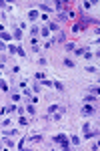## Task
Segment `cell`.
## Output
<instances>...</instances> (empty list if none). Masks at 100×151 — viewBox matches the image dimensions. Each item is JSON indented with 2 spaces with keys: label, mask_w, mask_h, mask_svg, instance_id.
<instances>
[{
  "label": "cell",
  "mask_w": 100,
  "mask_h": 151,
  "mask_svg": "<svg viewBox=\"0 0 100 151\" xmlns=\"http://www.w3.org/2000/svg\"><path fill=\"white\" fill-rule=\"evenodd\" d=\"M64 47H66V50H76V47H74V42H66V44H64Z\"/></svg>",
  "instance_id": "obj_22"
},
{
  "label": "cell",
  "mask_w": 100,
  "mask_h": 151,
  "mask_svg": "<svg viewBox=\"0 0 100 151\" xmlns=\"http://www.w3.org/2000/svg\"><path fill=\"white\" fill-rule=\"evenodd\" d=\"M96 56H98V58H100V50H98V52H96Z\"/></svg>",
  "instance_id": "obj_35"
},
{
  "label": "cell",
  "mask_w": 100,
  "mask_h": 151,
  "mask_svg": "<svg viewBox=\"0 0 100 151\" xmlns=\"http://www.w3.org/2000/svg\"><path fill=\"white\" fill-rule=\"evenodd\" d=\"M98 137H100V129H98Z\"/></svg>",
  "instance_id": "obj_37"
},
{
  "label": "cell",
  "mask_w": 100,
  "mask_h": 151,
  "mask_svg": "<svg viewBox=\"0 0 100 151\" xmlns=\"http://www.w3.org/2000/svg\"><path fill=\"white\" fill-rule=\"evenodd\" d=\"M18 54H20V56H26V52H24V49H22V47H18Z\"/></svg>",
  "instance_id": "obj_33"
},
{
  "label": "cell",
  "mask_w": 100,
  "mask_h": 151,
  "mask_svg": "<svg viewBox=\"0 0 100 151\" xmlns=\"http://www.w3.org/2000/svg\"><path fill=\"white\" fill-rule=\"evenodd\" d=\"M82 129H84V133H90V123H84Z\"/></svg>",
  "instance_id": "obj_29"
},
{
  "label": "cell",
  "mask_w": 100,
  "mask_h": 151,
  "mask_svg": "<svg viewBox=\"0 0 100 151\" xmlns=\"http://www.w3.org/2000/svg\"><path fill=\"white\" fill-rule=\"evenodd\" d=\"M30 141H34V143H38V141H42V135H36V133H34V135L30 137Z\"/></svg>",
  "instance_id": "obj_10"
},
{
  "label": "cell",
  "mask_w": 100,
  "mask_h": 151,
  "mask_svg": "<svg viewBox=\"0 0 100 151\" xmlns=\"http://www.w3.org/2000/svg\"><path fill=\"white\" fill-rule=\"evenodd\" d=\"M88 93H92L94 97H100V87H88Z\"/></svg>",
  "instance_id": "obj_4"
},
{
  "label": "cell",
  "mask_w": 100,
  "mask_h": 151,
  "mask_svg": "<svg viewBox=\"0 0 100 151\" xmlns=\"http://www.w3.org/2000/svg\"><path fill=\"white\" fill-rule=\"evenodd\" d=\"M30 34H32V38H36V36L40 34V30H38V26H32V28H30Z\"/></svg>",
  "instance_id": "obj_7"
},
{
  "label": "cell",
  "mask_w": 100,
  "mask_h": 151,
  "mask_svg": "<svg viewBox=\"0 0 100 151\" xmlns=\"http://www.w3.org/2000/svg\"><path fill=\"white\" fill-rule=\"evenodd\" d=\"M94 149H100V141L96 143V145H94Z\"/></svg>",
  "instance_id": "obj_34"
},
{
  "label": "cell",
  "mask_w": 100,
  "mask_h": 151,
  "mask_svg": "<svg viewBox=\"0 0 100 151\" xmlns=\"http://www.w3.org/2000/svg\"><path fill=\"white\" fill-rule=\"evenodd\" d=\"M40 83H42L44 87H54V81H46V79H44V81H40Z\"/></svg>",
  "instance_id": "obj_19"
},
{
  "label": "cell",
  "mask_w": 100,
  "mask_h": 151,
  "mask_svg": "<svg viewBox=\"0 0 100 151\" xmlns=\"http://www.w3.org/2000/svg\"><path fill=\"white\" fill-rule=\"evenodd\" d=\"M12 111H18V107L16 105H8L6 107V113H12Z\"/></svg>",
  "instance_id": "obj_17"
},
{
  "label": "cell",
  "mask_w": 100,
  "mask_h": 151,
  "mask_svg": "<svg viewBox=\"0 0 100 151\" xmlns=\"http://www.w3.org/2000/svg\"><path fill=\"white\" fill-rule=\"evenodd\" d=\"M24 141H26V139H20V141L16 143V147H18V149H22V147H24Z\"/></svg>",
  "instance_id": "obj_31"
},
{
  "label": "cell",
  "mask_w": 100,
  "mask_h": 151,
  "mask_svg": "<svg viewBox=\"0 0 100 151\" xmlns=\"http://www.w3.org/2000/svg\"><path fill=\"white\" fill-rule=\"evenodd\" d=\"M84 101H86V103H92V101H94V95H92V93H88V95L84 97Z\"/></svg>",
  "instance_id": "obj_20"
},
{
  "label": "cell",
  "mask_w": 100,
  "mask_h": 151,
  "mask_svg": "<svg viewBox=\"0 0 100 151\" xmlns=\"http://www.w3.org/2000/svg\"><path fill=\"white\" fill-rule=\"evenodd\" d=\"M64 65H66V67H70V69H72V67H74L76 63H74V61H68V58H66V61H64Z\"/></svg>",
  "instance_id": "obj_28"
},
{
  "label": "cell",
  "mask_w": 100,
  "mask_h": 151,
  "mask_svg": "<svg viewBox=\"0 0 100 151\" xmlns=\"http://www.w3.org/2000/svg\"><path fill=\"white\" fill-rule=\"evenodd\" d=\"M38 65H40V67H46V65H48V58H44V56L38 58Z\"/></svg>",
  "instance_id": "obj_16"
},
{
  "label": "cell",
  "mask_w": 100,
  "mask_h": 151,
  "mask_svg": "<svg viewBox=\"0 0 100 151\" xmlns=\"http://www.w3.org/2000/svg\"><path fill=\"white\" fill-rule=\"evenodd\" d=\"M4 143H6L8 147H16V145H14V141H10V139H6V137H4Z\"/></svg>",
  "instance_id": "obj_27"
},
{
  "label": "cell",
  "mask_w": 100,
  "mask_h": 151,
  "mask_svg": "<svg viewBox=\"0 0 100 151\" xmlns=\"http://www.w3.org/2000/svg\"><path fill=\"white\" fill-rule=\"evenodd\" d=\"M64 139H66V135H62V133H60V135H54V137H52V141H54V143H58V145H60V143H62Z\"/></svg>",
  "instance_id": "obj_3"
},
{
  "label": "cell",
  "mask_w": 100,
  "mask_h": 151,
  "mask_svg": "<svg viewBox=\"0 0 100 151\" xmlns=\"http://www.w3.org/2000/svg\"><path fill=\"white\" fill-rule=\"evenodd\" d=\"M70 143H72V145H80L82 141H80V137H78V135H72V137H70Z\"/></svg>",
  "instance_id": "obj_6"
},
{
  "label": "cell",
  "mask_w": 100,
  "mask_h": 151,
  "mask_svg": "<svg viewBox=\"0 0 100 151\" xmlns=\"http://www.w3.org/2000/svg\"><path fill=\"white\" fill-rule=\"evenodd\" d=\"M86 71H88V73H94V75L98 73V69H96V67H86Z\"/></svg>",
  "instance_id": "obj_26"
},
{
  "label": "cell",
  "mask_w": 100,
  "mask_h": 151,
  "mask_svg": "<svg viewBox=\"0 0 100 151\" xmlns=\"http://www.w3.org/2000/svg\"><path fill=\"white\" fill-rule=\"evenodd\" d=\"M58 109H60V105H50V107H48V115H46V119H50V117H52V115H54Z\"/></svg>",
  "instance_id": "obj_2"
},
{
  "label": "cell",
  "mask_w": 100,
  "mask_h": 151,
  "mask_svg": "<svg viewBox=\"0 0 100 151\" xmlns=\"http://www.w3.org/2000/svg\"><path fill=\"white\" fill-rule=\"evenodd\" d=\"M54 8H56V10H58V14H60V10L64 8V4H62V2H56V4H54Z\"/></svg>",
  "instance_id": "obj_23"
},
{
  "label": "cell",
  "mask_w": 100,
  "mask_h": 151,
  "mask_svg": "<svg viewBox=\"0 0 100 151\" xmlns=\"http://www.w3.org/2000/svg\"><path fill=\"white\" fill-rule=\"evenodd\" d=\"M26 111H28L30 115H34V113H36V109H34V103H30V105L26 107Z\"/></svg>",
  "instance_id": "obj_9"
},
{
  "label": "cell",
  "mask_w": 100,
  "mask_h": 151,
  "mask_svg": "<svg viewBox=\"0 0 100 151\" xmlns=\"http://www.w3.org/2000/svg\"><path fill=\"white\" fill-rule=\"evenodd\" d=\"M10 38H12V34H8V32L2 30V42H4V40H10Z\"/></svg>",
  "instance_id": "obj_14"
},
{
  "label": "cell",
  "mask_w": 100,
  "mask_h": 151,
  "mask_svg": "<svg viewBox=\"0 0 100 151\" xmlns=\"http://www.w3.org/2000/svg\"><path fill=\"white\" fill-rule=\"evenodd\" d=\"M96 113V109L90 105V103H86L84 107H82V115H86V117H90V115H94Z\"/></svg>",
  "instance_id": "obj_1"
},
{
  "label": "cell",
  "mask_w": 100,
  "mask_h": 151,
  "mask_svg": "<svg viewBox=\"0 0 100 151\" xmlns=\"http://www.w3.org/2000/svg\"><path fill=\"white\" fill-rule=\"evenodd\" d=\"M38 16H40V14H38L36 10H30V12H28V20H36Z\"/></svg>",
  "instance_id": "obj_5"
},
{
  "label": "cell",
  "mask_w": 100,
  "mask_h": 151,
  "mask_svg": "<svg viewBox=\"0 0 100 151\" xmlns=\"http://www.w3.org/2000/svg\"><path fill=\"white\" fill-rule=\"evenodd\" d=\"M44 73H36V75H34V81H44Z\"/></svg>",
  "instance_id": "obj_12"
},
{
  "label": "cell",
  "mask_w": 100,
  "mask_h": 151,
  "mask_svg": "<svg viewBox=\"0 0 100 151\" xmlns=\"http://www.w3.org/2000/svg\"><path fill=\"white\" fill-rule=\"evenodd\" d=\"M74 52H76V56H82V54H84V52H86V49H76Z\"/></svg>",
  "instance_id": "obj_25"
},
{
  "label": "cell",
  "mask_w": 100,
  "mask_h": 151,
  "mask_svg": "<svg viewBox=\"0 0 100 151\" xmlns=\"http://www.w3.org/2000/svg\"><path fill=\"white\" fill-rule=\"evenodd\" d=\"M54 87H56L58 91H64V85H62V83H58V81H54Z\"/></svg>",
  "instance_id": "obj_24"
},
{
  "label": "cell",
  "mask_w": 100,
  "mask_h": 151,
  "mask_svg": "<svg viewBox=\"0 0 100 151\" xmlns=\"http://www.w3.org/2000/svg\"><path fill=\"white\" fill-rule=\"evenodd\" d=\"M72 30H74V32H80V30H82V26H80V24H74V26H72Z\"/></svg>",
  "instance_id": "obj_32"
},
{
  "label": "cell",
  "mask_w": 100,
  "mask_h": 151,
  "mask_svg": "<svg viewBox=\"0 0 100 151\" xmlns=\"http://www.w3.org/2000/svg\"><path fill=\"white\" fill-rule=\"evenodd\" d=\"M40 34H42V36H48V34H50V28H48V26H42V28H40Z\"/></svg>",
  "instance_id": "obj_8"
},
{
  "label": "cell",
  "mask_w": 100,
  "mask_h": 151,
  "mask_svg": "<svg viewBox=\"0 0 100 151\" xmlns=\"http://www.w3.org/2000/svg\"><path fill=\"white\" fill-rule=\"evenodd\" d=\"M66 38H64V32H58V36H56V42H64Z\"/></svg>",
  "instance_id": "obj_15"
},
{
  "label": "cell",
  "mask_w": 100,
  "mask_h": 151,
  "mask_svg": "<svg viewBox=\"0 0 100 151\" xmlns=\"http://www.w3.org/2000/svg\"><path fill=\"white\" fill-rule=\"evenodd\" d=\"M48 28H50V30H52V32H56V30H60V28H58V24H56V22H52V24H48Z\"/></svg>",
  "instance_id": "obj_21"
},
{
  "label": "cell",
  "mask_w": 100,
  "mask_h": 151,
  "mask_svg": "<svg viewBox=\"0 0 100 151\" xmlns=\"http://www.w3.org/2000/svg\"><path fill=\"white\" fill-rule=\"evenodd\" d=\"M60 147H62V149H70V143H68V139H64V141L60 143Z\"/></svg>",
  "instance_id": "obj_18"
},
{
  "label": "cell",
  "mask_w": 100,
  "mask_h": 151,
  "mask_svg": "<svg viewBox=\"0 0 100 151\" xmlns=\"http://www.w3.org/2000/svg\"><path fill=\"white\" fill-rule=\"evenodd\" d=\"M0 87H2V91H4V93H8V83H4V81H2V85H0Z\"/></svg>",
  "instance_id": "obj_30"
},
{
  "label": "cell",
  "mask_w": 100,
  "mask_h": 151,
  "mask_svg": "<svg viewBox=\"0 0 100 151\" xmlns=\"http://www.w3.org/2000/svg\"><path fill=\"white\" fill-rule=\"evenodd\" d=\"M96 32H98V34H100V28H96Z\"/></svg>",
  "instance_id": "obj_36"
},
{
  "label": "cell",
  "mask_w": 100,
  "mask_h": 151,
  "mask_svg": "<svg viewBox=\"0 0 100 151\" xmlns=\"http://www.w3.org/2000/svg\"><path fill=\"white\" fill-rule=\"evenodd\" d=\"M38 8H42V10H46V12H52V8H50L48 4H42V2L38 4Z\"/></svg>",
  "instance_id": "obj_11"
},
{
  "label": "cell",
  "mask_w": 100,
  "mask_h": 151,
  "mask_svg": "<svg viewBox=\"0 0 100 151\" xmlns=\"http://www.w3.org/2000/svg\"><path fill=\"white\" fill-rule=\"evenodd\" d=\"M14 38H22V28H16L14 30Z\"/></svg>",
  "instance_id": "obj_13"
}]
</instances>
